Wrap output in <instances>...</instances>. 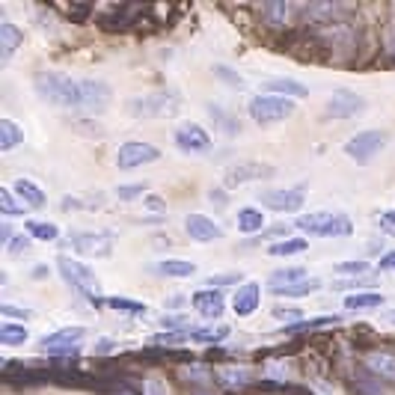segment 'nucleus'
<instances>
[{"instance_id":"f257e3e1","label":"nucleus","mask_w":395,"mask_h":395,"mask_svg":"<svg viewBox=\"0 0 395 395\" xmlns=\"http://www.w3.org/2000/svg\"><path fill=\"white\" fill-rule=\"evenodd\" d=\"M36 92L51 104L72 107V111L102 113L111 104V86L95 78H69L60 72H42L36 78Z\"/></svg>"},{"instance_id":"f03ea898","label":"nucleus","mask_w":395,"mask_h":395,"mask_svg":"<svg viewBox=\"0 0 395 395\" xmlns=\"http://www.w3.org/2000/svg\"><path fill=\"white\" fill-rule=\"evenodd\" d=\"M298 229L306 235H318V238H336V235H348L350 232V220L345 214H333V211H312V214H300L298 217Z\"/></svg>"},{"instance_id":"7ed1b4c3","label":"nucleus","mask_w":395,"mask_h":395,"mask_svg":"<svg viewBox=\"0 0 395 395\" xmlns=\"http://www.w3.org/2000/svg\"><path fill=\"white\" fill-rule=\"evenodd\" d=\"M57 268L63 273V280L72 285L78 294H83V298L90 300H98V291H102V282H98V277L83 265V261H74L69 256H60L57 259Z\"/></svg>"},{"instance_id":"20e7f679","label":"nucleus","mask_w":395,"mask_h":395,"mask_svg":"<svg viewBox=\"0 0 395 395\" xmlns=\"http://www.w3.org/2000/svg\"><path fill=\"white\" fill-rule=\"evenodd\" d=\"M291 113H294V102L291 98H282V95H256L253 102H250V116H253L259 125L282 122V119Z\"/></svg>"},{"instance_id":"39448f33","label":"nucleus","mask_w":395,"mask_h":395,"mask_svg":"<svg viewBox=\"0 0 395 395\" xmlns=\"http://www.w3.org/2000/svg\"><path fill=\"white\" fill-rule=\"evenodd\" d=\"M69 247L78 250L81 256H111L113 253V235L111 232H102V229H78V232L69 235Z\"/></svg>"},{"instance_id":"423d86ee","label":"nucleus","mask_w":395,"mask_h":395,"mask_svg":"<svg viewBox=\"0 0 395 395\" xmlns=\"http://www.w3.org/2000/svg\"><path fill=\"white\" fill-rule=\"evenodd\" d=\"M383 146H387V131H360V134H354L345 143V152H348V158L366 163L375 158Z\"/></svg>"},{"instance_id":"0eeeda50","label":"nucleus","mask_w":395,"mask_h":395,"mask_svg":"<svg viewBox=\"0 0 395 395\" xmlns=\"http://www.w3.org/2000/svg\"><path fill=\"white\" fill-rule=\"evenodd\" d=\"M158 161V149L152 143H140V140H128L119 146L116 152V167L119 170H137L143 163Z\"/></svg>"},{"instance_id":"6e6552de","label":"nucleus","mask_w":395,"mask_h":395,"mask_svg":"<svg viewBox=\"0 0 395 395\" xmlns=\"http://www.w3.org/2000/svg\"><path fill=\"white\" fill-rule=\"evenodd\" d=\"M259 205H265L271 208V211H285V214H291V211H300V205H303V191L300 188H273V191H259Z\"/></svg>"},{"instance_id":"1a4fd4ad","label":"nucleus","mask_w":395,"mask_h":395,"mask_svg":"<svg viewBox=\"0 0 395 395\" xmlns=\"http://www.w3.org/2000/svg\"><path fill=\"white\" fill-rule=\"evenodd\" d=\"M175 146L182 152H208L211 149V137H208V131L196 122H184L175 128Z\"/></svg>"},{"instance_id":"9d476101","label":"nucleus","mask_w":395,"mask_h":395,"mask_svg":"<svg viewBox=\"0 0 395 395\" xmlns=\"http://www.w3.org/2000/svg\"><path fill=\"white\" fill-rule=\"evenodd\" d=\"M360 111H366V98H360L350 90H339V92H333L330 102H327V113L336 116V119H350Z\"/></svg>"},{"instance_id":"9b49d317","label":"nucleus","mask_w":395,"mask_h":395,"mask_svg":"<svg viewBox=\"0 0 395 395\" xmlns=\"http://www.w3.org/2000/svg\"><path fill=\"white\" fill-rule=\"evenodd\" d=\"M184 229H188V235L193 241H200V244H208V241L223 238V229L217 226L214 220H208L205 214H188V217H184Z\"/></svg>"},{"instance_id":"f8f14e48","label":"nucleus","mask_w":395,"mask_h":395,"mask_svg":"<svg viewBox=\"0 0 395 395\" xmlns=\"http://www.w3.org/2000/svg\"><path fill=\"white\" fill-rule=\"evenodd\" d=\"M259 300H261L259 282H244V285H241V289L235 291V298H232L235 315H238V318H250V315L259 309Z\"/></svg>"},{"instance_id":"ddd939ff","label":"nucleus","mask_w":395,"mask_h":395,"mask_svg":"<svg viewBox=\"0 0 395 395\" xmlns=\"http://www.w3.org/2000/svg\"><path fill=\"white\" fill-rule=\"evenodd\" d=\"M83 327H63V330L57 333H48V336H42V348H48V350H72V345H78L81 339H83Z\"/></svg>"},{"instance_id":"4468645a","label":"nucleus","mask_w":395,"mask_h":395,"mask_svg":"<svg viewBox=\"0 0 395 395\" xmlns=\"http://www.w3.org/2000/svg\"><path fill=\"white\" fill-rule=\"evenodd\" d=\"M193 309L200 312V315H205V318H220L223 309H226V300H223L220 291L205 289V291H196L193 294Z\"/></svg>"},{"instance_id":"2eb2a0df","label":"nucleus","mask_w":395,"mask_h":395,"mask_svg":"<svg viewBox=\"0 0 395 395\" xmlns=\"http://www.w3.org/2000/svg\"><path fill=\"white\" fill-rule=\"evenodd\" d=\"M172 104H175L172 95H146V98H137V102L131 104V111L140 116H161L163 111H170Z\"/></svg>"},{"instance_id":"dca6fc26","label":"nucleus","mask_w":395,"mask_h":395,"mask_svg":"<svg viewBox=\"0 0 395 395\" xmlns=\"http://www.w3.org/2000/svg\"><path fill=\"white\" fill-rule=\"evenodd\" d=\"M18 45H21V30L13 24L9 18H3L0 21V60H13V54L18 51Z\"/></svg>"},{"instance_id":"f3484780","label":"nucleus","mask_w":395,"mask_h":395,"mask_svg":"<svg viewBox=\"0 0 395 395\" xmlns=\"http://www.w3.org/2000/svg\"><path fill=\"white\" fill-rule=\"evenodd\" d=\"M13 191L18 193V200L24 202V205H33V208H42V205H45V191H42L36 182H30V179H18Z\"/></svg>"},{"instance_id":"a211bd4d","label":"nucleus","mask_w":395,"mask_h":395,"mask_svg":"<svg viewBox=\"0 0 395 395\" xmlns=\"http://www.w3.org/2000/svg\"><path fill=\"white\" fill-rule=\"evenodd\" d=\"M321 289V280H300V282H291V285H280V289H271L273 294H280V298H306V294H312Z\"/></svg>"},{"instance_id":"6ab92c4d","label":"nucleus","mask_w":395,"mask_h":395,"mask_svg":"<svg viewBox=\"0 0 395 395\" xmlns=\"http://www.w3.org/2000/svg\"><path fill=\"white\" fill-rule=\"evenodd\" d=\"M214 375H217V380H220V383H226V387H247L250 378H253V371L244 369V366H241V369L238 366H220Z\"/></svg>"},{"instance_id":"aec40b11","label":"nucleus","mask_w":395,"mask_h":395,"mask_svg":"<svg viewBox=\"0 0 395 395\" xmlns=\"http://www.w3.org/2000/svg\"><path fill=\"white\" fill-rule=\"evenodd\" d=\"M18 143H24V131L13 119H0V152H13Z\"/></svg>"},{"instance_id":"412c9836","label":"nucleus","mask_w":395,"mask_h":395,"mask_svg":"<svg viewBox=\"0 0 395 395\" xmlns=\"http://www.w3.org/2000/svg\"><path fill=\"white\" fill-rule=\"evenodd\" d=\"M265 226V214L259 211V208L247 205V208H238V232H259V229Z\"/></svg>"},{"instance_id":"4be33fe9","label":"nucleus","mask_w":395,"mask_h":395,"mask_svg":"<svg viewBox=\"0 0 395 395\" xmlns=\"http://www.w3.org/2000/svg\"><path fill=\"white\" fill-rule=\"evenodd\" d=\"M271 92H277V95H291V98H303V95H309L306 92V86L303 83H298V81H289V78H273V81H268L265 83Z\"/></svg>"},{"instance_id":"5701e85b","label":"nucleus","mask_w":395,"mask_h":395,"mask_svg":"<svg viewBox=\"0 0 395 395\" xmlns=\"http://www.w3.org/2000/svg\"><path fill=\"white\" fill-rule=\"evenodd\" d=\"M158 271L163 273V277H193L196 273V265L193 261H184V259H167V261H161Z\"/></svg>"},{"instance_id":"b1692460","label":"nucleus","mask_w":395,"mask_h":395,"mask_svg":"<svg viewBox=\"0 0 395 395\" xmlns=\"http://www.w3.org/2000/svg\"><path fill=\"white\" fill-rule=\"evenodd\" d=\"M369 369L375 375L387 378V380H395V357L392 354H371L369 357Z\"/></svg>"},{"instance_id":"393cba45","label":"nucleus","mask_w":395,"mask_h":395,"mask_svg":"<svg viewBox=\"0 0 395 395\" xmlns=\"http://www.w3.org/2000/svg\"><path fill=\"white\" fill-rule=\"evenodd\" d=\"M306 280V268H280L271 273V289H280V285H291Z\"/></svg>"},{"instance_id":"a878e982","label":"nucleus","mask_w":395,"mask_h":395,"mask_svg":"<svg viewBox=\"0 0 395 395\" xmlns=\"http://www.w3.org/2000/svg\"><path fill=\"white\" fill-rule=\"evenodd\" d=\"M383 306L380 294H348L345 298V309H378Z\"/></svg>"},{"instance_id":"bb28decb","label":"nucleus","mask_w":395,"mask_h":395,"mask_svg":"<svg viewBox=\"0 0 395 395\" xmlns=\"http://www.w3.org/2000/svg\"><path fill=\"white\" fill-rule=\"evenodd\" d=\"M0 342H3L6 348H13V345H24L27 342V330L21 324H3L0 327Z\"/></svg>"},{"instance_id":"cd10ccee","label":"nucleus","mask_w":395,"mask_h":395,"mask_svg":"<svg viewBox=\"0 0 395 395\" xmlns=\"http://www.w3.org/2000/svg\"><path fill=\"white\" fill-rule=\"evenodd\" d=\"M27 235H30V238H39V241H57V238H60V229L54 226V223L30 220V223H27Z\"/></svg>"},{"instance_id":"c85d7f7f","label":"nucleus","mask_w":395,"mask_h":395,"mask_svg":"<svg viewBox=\"0 0 395 395\" xmlns=\"http://www.w3.org/2000/svg\"><path fill=\"white\" fill-rule=\"evenodd\" d=\"M111 309L122 312V315H146V303H137V300H125V298H111L104 300Z\"/></svg>"},{"instance_id":"c756f323","label":"nucleus","mask_w":395,"mask_h":395,"mask_svg":"<svg viewBox=\"0 0 395 395\" xmlns=\"http://www.w3.org/2000/svg\"><path fill=\"white\" fill-rule=\"evenodd\" d=\"M306 250V238H291V241H280V244H271V256H294Z\"/></svg>"},{"instance_id":"7c9ffc66","label":"nucleus","mask_w":395,"mask_h":395,"mask_svg":"<svg viewBox=\"0 0 395 395\" xmlns=\"http://www.w3.org/2000/svg\"><path fill=\"white\" fill-rule=\"evenodd\" d=\"M0 208H3V214H6V217H18V214H24V208H21V205L15 202V196H13V191H9V188L0 191Z\"/></svg>"},{"instance_id":"2f4dec72","label":"nucleus","mask_w":395,"mask_h":395,"mask_svg":"<svg viewBox=\"0 0 395 395\" xmlns=\"http://www.w3.org/2000/svg\"><path fill=\"white\" fill-rule=\"evenodd\" d=\"M256 175H271V170H261V167H256V170H244V167H238V170H232L229 172V182H247V179H256Z\"/></svg>"},{"instance_id":"473e14b6","label":"nucleus","mask_w":395,"mask_h":395,"mask_svg":"<svg viewBox=\"0 0 395 395\" xmlns=\"http://www.w3.org/2000/svg\"><path fill=\"white\" fill-rule=\"evenodd\" d=\"M208 111H211V116H217V125H220V128H226V134H235V131H238V125H235V122H229V119H232V116H229V113H223L220 107L208 104Z\"/></svg>"},{"instance_id":"72a5a7b5","label":"nucleus","mask_w":395,"mask_h":395,"mask_svg":"<svg viewBox=\"0 0 395 395\" xmlns=\"http://www.w3.org/2000/svg\"><path fill=\"white\" fill-rule=\"evenodd\" d=\"M241 273H217V277H208L205 285H211V289H220V285H229V282H238Z\"/></svg>"},{"instance_id":"f704fd0d","label":"nucleus","mask_w":395,"mask_h":395,"mask_svg":"<svg viewBox=\"0 0 395 395\" xmlns=\"http://www.w3.org/2000/svg\"><path fill=\"white\" fill-rule=\"evenodd\" d=\"M273 318H280V321H300V309H294V306H277Z\"/></svg>"},{"instance_id":"c9c22d12","label":"nucleus","mask_w":395,"mask_h":395,"mask_svg":"<svg viewBox=\"0 0 395 395\" xmlns=\"http://www.w3.org/2000/svg\"><path fill=\"white\" fill-rule=\"evenodd\" d=\"M143 191H146L143 184H122V188H116V196L119 200H134V196H140Z\"/></svg>"},{"instance_id":"e433bc0d","label":"nucleus","mask_w":395,"mask_h":395,"mask_svg":"<svg viewBox=\"0 0 395 395\" xmlns=\"http://www.w3.org/2000/svg\"><path fill=\"white\" fill-rule=\"evenodd\" d=\"M9 253H27L30 250V238H24V235H15L13 241H9Z\"/></svg>"},{"instance_id":"4c0bfd02","label":"nucleus","mask_w":395,"mask_h":395,"mask_svg":"<svg viewBox=\"0 0 395 395\" xmlns=\"http://www.w3.org/2000/svg\"><path fill=\"white\" fill-rule=\"evenodd\" d=\"M336 271L339 273H366L369 265H366V261H345V265H339Z\"/></svg>"},{"instance_id":"58836bf2","label":"nucleus","mask_w":395,"mask_h":395,"mask_svg":"<svg viewBox=\"0 0 395 395\" xmlns=\"http://www.w3.org/2000/svg\"><path fill=\"white\" fill-rule=\"evenodd\" d=\"M378 223H380V229H387L389 235H395V208H389V211H383Z\"/></svg>"},{"instance_id":"ea45409f","label":"nucleus","mask_w":395,"mask_h":395,"mask_svg":"<svg viewBox=\"0 0 395 395\" xmlns=\"http://www.w3.org/2000/svg\"><path fill=\"white\" fill-rule=\"evenodd\" d=\"M0 312L9 315V318H27V309H18V306H13V303H3L0 306Z\"/></svg>"},{"instance_id":"a19ab883","label":"nucleus","mask_w":395,"mask_h":395,"mask_svg":"<svg viewBox=\"0 0 395 395\" xmlns=\"http://www.w3.org/2000/svg\"><path fill=\"white\" fill-rule=\"evenodd\" d=\"M378 265H380V271H395V250H392V253H387V256H380Z\"/></svg>"},{"instance_id":"79ce46f5","label":"nucleus","mask_w":395,"mask_h":395,"mask_svg":"<svg viewBox=\"0 0 395 395\" xmlns=\"http://www.w3.org/2000/svg\"><path fill=\"white\" fill-rule=\"evenodd\" d=\"M389 318H392V321H395V312H392V315H389Z\"/></svg>"}]
</instances>
